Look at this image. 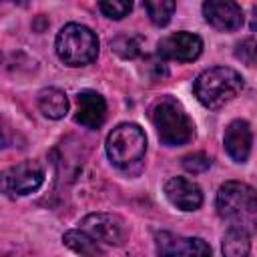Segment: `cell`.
Returning <instances> with one entry per match:
<instances>
[{
  "label": "cell",
  "instance_id": "22",
  "mask_svg": "<svg viewBox=\"0 0 257 257\" xmlns=\"http://www.w3.org/2000/svg\"><path fill=\"white\" fill-rule=\"evenodd\" d=\"M251 28L257 32V8H255V14H253V20H251Z\"/></svg>",
  "mask_w": 257,
  "mask_h": 257
},
{
  "label": "cell",
  "instance_id": "5",
  "mask_svg": "<svg viewBox=\"0 0 257 257\" xmlns=\"http://www.w3.org/2000/svg\"><path fill=\"white\" fill-rule=\"evenodd\" d=\"M147 151V137L143 128L135 122H122L110 131L106 137V155L110 163L118 169H131L141 163Z\"/></svg>",
  "mask_w": 257,
  "mask_h": 257
},
{
  "label": "cell",
  "instance_id": "7",
  "mask_svg": "<svg viewBox=\"0 0 257 257\" xmlns=\"http://www.w3.org/2000/svg\"><path fill=\"white\" fill-rule=\"evenodd\" d=\"M80 229L86 231L94 241L104 245H122L126 241V227L118 215L110 213H90L82 219Z\"/></svg>",
  "mask_w": 257,
  "mask_h": 257
},
{
  "label": "cell",
  "instance_id": "3",
  "mask_svg": "<svg viewBox=\"0 0 257 257\" xmlns=\"http://www.w3.org/2000/svg\"><path fill=\"white\" fill-rule=\"evenodd\" d=\"M56 54L66 66L90 64L98 54V38L88 26L70 22L56 34Z\"/></svg>",
  "mask_w": 257,
  "mask_h": 257
},
{
  "label": "cell",
  "instance_id": "19",
  "mask_svg": "<svg viewBox=\"0 0 257 257\" xmlns=\"http://www.w3.org/2000/svg\"><path fill=\"white\" fill-rule=\"evenodd\" d=\"M235 56L249 64V66H257V40L255 38H245L235 46Z\"/></svg>",
  "mask_w": 257,
  "mask_h": 257
},
{
  "label": "cell",
  "instance_id": "1",
  "mask_svg": "<svg viewBox=\"0 0 257 257\" xmlns=\"http://www.w3.org/2000/svg\"><path fill=\"white\" fill-rule=\"evenodd\" d=\"M217 213L229 229L257 233V191L241 181H227L217 193Z\"/></svg>",
  "mask_w": 257,
  "mask_h": 257
},
{
  "label": "cell",
  "instance_id": "6",
  "mask_svg": "<svg viewBox=\"0 0 257 257\" xmlns=\"http://www.w3.org/2000/svg\"><path fill=\"white\" fill-rule=\"evenodd\" d=\"M44 183V169L38 161H22L12 165L2 175V189L8 197L30 195Z\"/></svg>",
  "mask_w": 257,
  "mask_h": 257
},
{
  "label": "cell",
  "instance_id": "13",
  "mask_svg": "<svg viewBox=\"0 0 257 257\" xmlns=\"http://www.w3.org/2000/svg\"><path fill=\"white\" fill-rule=\"evenodd\" d=\"M225 151L227 155L235 161V163H245L249 153H251V143H253V135H251V126L247 120H233L229 122V126L225 128Z\"/></svg>",
  "mask_w": 257,
  "mask_h": 257
},
{
  "label": "cell",
  "instance_id": "17",
  "mask_svg": "<svg viewBox=\"0 0 257 257\" xmlns=\"http://www.w3.org/2000/svg\"><path fill=\"white\" fill-rule=\"evenodd\" d=\"M110 48L120 58H137L143 52V38L137 34H118L114 40H110Z\"/></svg>",
  "mask_w": 257,
  "mask_h": 257
},
{
  "label": "cell",
  "instance_id": "2",
  "mask_svg": "<svg viewBox=\"0 0 257 257\" xmlns=\"http://www.w3.org/2000/svg\"><path fill=\"white\" fill-rule=\"evenodd\" d=\"M245 86L243 76L229 66H213L201 72L193 84L197 100L207 108H221Z\"/></svg>",
  "mask_w": 257,
  "mask_h": 257
},
{
  "label": "cell",
  "instance_id": "4",
  "mask_svg": "<svg viewBox=\"0 0 257 257\" xmlns=\"http://www.w3.org/2000/svg\"><path fill=\"white\" fill-rule=\"evenodd\" d=\"M153 124L163 145L181 147L193 139V122L183 110V106L171 98H161L153 108Z\"/></svg>",
  "mask_w": 257,
  "mask_h": 257
},
{
  "label": "cell",
  "instance_id": "18",
  "mask_svg": "<svg viewBox=\"0 0 257 257\" xmlns=\"http://www.w3.org/2000/svg\"><path fill=\"white\" fill-rule=\"evenodd\" d=\"M145 8H147L149 18H151L153 24L165 26V24H169V20H171L177 4L173 0H147L145 2Z\"/></svg>",
  "mask_w": 257,
  "mask_h": 257
},
{
  "label": "cell",
  "instance_id": "20",
  "mask_svg": "<svg viewBox=\"0 0 257 257\" xmlns=\"http://www.w3.org/2000/svg\"><path fill=\"white\" fill-rule=\"evenodd\" d=\"M98 8L102 10L104 16H108L112 20H120L133 10V4L131 2H120V0H106V2H98Z\"/></svg>",
  "mask_w": 257,
  "mask_h": 257
},
{
  "label": "cell",
  "instance_id": "16",
  "mask_svg": "<svg viewBox=\"0 0 257 257\" xmlns=\"http://www.w3.org/2000/svg\"><path fill=\"white\" fill-rule=\"evenodd\" d=\"M221 249H223L225 257H249V253H251L249 233L241 231V229H229L223 235Z\"/></svg>",
  "mask_w": 257,
  "mask_h": 257
},
{
  "label": "cell",
  "instance_id": "8",
  "mask_svg": "<svg viewBox=\"0 0 257 257\" xmlns=\"http://www.w3.org/2000/svg\"><path fill=\"white\" fill-rule=\"evenodd\" d=\"M157 257H211V247L199 237H181L169 231L155 235Z\"/></svg>",
  "mask_w": 257,
  "mask_h": 257
},
{
  "label": "cell",
  "instance_id": "11",
  "mask_svg": "<svg viewBox=\"0 0 257 257\" xmlns=\"http://www.w3.org/2000/svg\"><path fill=\"white\" fill-rule=\"evenodd\" d=\"M167 199L181 211H197L203 205V193L199 185L185 177H173L165 183Z\"/></svg>",
  "mask_w": 257,
  "mask_h": 257
},
{
  "label": "cell",
  "instance_id": "21",
  "mask_svg": "<svg viewBox=\"0 0 257 257\" xmlns=\"http://www.w3.org/2000/svg\"><path fill=\"white\" fill-rule=\"evenodd\" d=\"M183 167L189 173H205L211 167V159L205 153H191L183 157Z\"/></svg>",
  "mask_w": 257,
  "mask_h": 257
},
{
  "label": "cell",
  "instance_id": "9",
  "mask_svg": "<svg viewBox=\"0 0 257 257\" xmlns=\"http://www.w3.org/2000/svg\"><path fill=\"white\" fill-rule=\"evenodd\" d=\"M157 52L161 58L177 62H193L203 52V40L193 32H175L159 40Z\"/></svg>",
  "mask_w": 257,
  "mask_h": 257
},
{
  "label": "cell",
  "instance_id": "15",
  "mask_svg": "<svg viewBox=\"0 0 257 257\" xmlns=\"http://www.w3.org/2000/svg\"><path fill=\"white\" fill-rule=\"evenodd\" d=\"M64 245L68 249H72L74 253L82 255V257H96L102 253L98 241H94L86 231L82 229H72V231H66L64 237H62Z\"/></svg>",
  "mask_w": 257,
  "mask_h": 257
},
{
  "label": "cell",
  "instance_id": "14",
  "mask_svg": "<svg viewBox=\"0 0 257 257\" xmlns=\"http://www.w3.org/2000/svg\"><path fill=\"white\" fill-rule=\"evenodd\" d=\"M38 108L48 118H62L68 112V98L60 88L48 86L38 92Z\"/></svg>",
  "mask_w": 257,
  "mask_h": 257
},
{
  "label": "cell",
  "instance_id": "10",
  "mask_svg": "<svg viewBox=\"0 0 257 257\" xmlns=\"http://www.w3.org/2000/svg\"><path fill=\"white\" fill-rule=\"evenodd\" d=\"M203 16L213 28H217L221 32L237 30L243 24V10L237 2H231V0L205 2L203 4Z\"/></svg>",
  "mask_w": 257,
  "mask_h": 257
},
{
  "label": "cell",
  "instance_id": "12",
  "mask_svg": "<svg viewBox=\"0 0 257 257\" xmlns=\"http://www.w3.org/2000/svg\"><path fill=\"white\" fill-rule=\"evenodd\" d=\"M78 110H76V122L86 128H100L106 118V102L96 90H80L78 96Z\"/></svg>",
  "mask_w": 257,
  "mask_h": 257
}]
</instances>
